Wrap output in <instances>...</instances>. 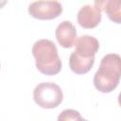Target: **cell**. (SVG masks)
Wrapping results in <instances>:
<instances>
[{"mask_svg":"<svg viewBox=\"0 0 121 121\" xmlns=\"http://www.w3.org/2000/svg\"><path fill=\"white\" fill-rule=\"evenodd\" d=\"M78 121H88V120H86V119H83V118H80Z\"/></svg>","mask_w":121,"mask_h":121,"instance_id":"12","label":"cell"},{"mask_svg":"<svg viewBox=\"0 0 121 121\" xmlns=\"http://www.w3.org/2000/svg\"><path fill=\"white\" fill-rule=\"evenodd\" d=\"M59 44L63 48L72 47L77 40V29L70 21H63L58 25L55 31Z\"/></svg>","mask_w":121,"mask_h":121,"instance_id":"6","label":"cell"},{"mask_svg":"<svg viewBox=\"0 0 121 121\" xmlns=\"http://www.w3.org/2000/svg\"><path fill=\"white\" fill-rule=\"evenodd\" d=\"M99 48L96 38L90 35H82L77 38L75 43V52L82 58L95 57Z\"/></svg>","mask_w":121,"mask_h":121,"instance_id":"7","label":"cell"},{"mask_svg":"<svg viewBox=\"0 0 121 121\" xmlns=\"http://www.w3.org/2000/svg\"><path fill=\"white\" fill-rule=\"evenodd\" d=\"M120 78L121 57L117 54L104 56L94 76L95 87L101 93H111L117 87Z\"/></svg>","mask_w":121,"mask_h":121,"instance_id":"1","label":"cell"},{"mask_svg":"<svg viewBox=\"0 0 121 121\" xmlns=\"http://www.w3.org/2000/svg\"><path fill=\"white\" fill-rule=\"evenodd\" d=\"M32 55L36 60L37 69L44 75H56L61 69V60L56 44L47 39L37 41L32 47Z\"/></svg>","mask_w":121,"mask_h":121,"instance_id":"2","label":"cell"},{"mask_svg":"<svg viewBox=\"0 0 121 121\" xmlns=\"http://www.w3.org/2000/svg\"><path fill=\"white\" fill-rule=\"evenodd\" d=\"M95 62V57L92 58H82L78 56L75 51H73L69 58L70 69L78 75L86 74L91 70Z\"/></svg>","mask_w":121,"mask_h":121,"instance_id":"8","label":"cell"},{"mask_svg":"<svg viewBox=\"0 0 121 121\" xmlns=\"http://www.w3.org/2000/svg\"><path fill=\"white\" fill-rule=\"evenodd\" d=\"M103 9L109 19L116 24H121V0H109L103 2Z\"/></svg>","mask_w":121,"mask_h":121,"instance_id":"9","label":"cell"},{"mask_svg":"<svg viewBox=\"0 0 121 121\" xmlns=\"http://www.w3.org/2000/svg\"><path fill=\"white\" fill-rule=\"evenodd\" d=\"M78 23L84 28H94L101 21V7L99 2L85 5L80 8L77 15Z\"/></svg>","mask_w":121,"mask_h":121,"instance_id":"5","label":"cell"},{"mask_svg":"<svg viewBox=\"0 0 121 121\" xmlns=\"http://www.w3.org/2000/svg\"><path fill=\"white\" fill-rule=\"evenodd\" d=\"M33 98L38 106L44 109H53L61 103L63 95L60 87L56 83L43 82L35 87Z\"/></svg>","mask_w":121,"mask_h":121,"instance_id":"3","label":"cell"},{"mask_svg":"<svg viewBox=\"0 0 121 121\" xmlns=\"http://www.w3.org/2000/svg\"><path fill=\"white\" fill-rule=\"evenodd\" d=\"M80 118L82 117L78 111L73 109H66L59 114L58 121H78Z\"/></svg>","mask_w":121,"mask_h":121,"instance_id":"10","label":"cell"},{"mask_svg":"<svg viewBox=\"0 0 121 121\" xmlns=\"http://www.w3.org/2000/svg\"><path fill=\"white\" fill-rule=\"evenodd\" d=\"M118 103H119V105L121 106V92H120V94H119V95H118Z\"/></svg>","mask_w":121,"mask_h":121,"instance_id":"11","label":"cell"},{"mask_svg":"<svg viewBox=\"0 0 121 121\" xmlns=\"http://www.w3.org/2000/svg\"><path fill=\"white\" fill-rule=\"evenodd\" d=\"M62 12V6L58 1H36L28 6V13L36 19L51 20Z\"/></svg>","mask_w":121,"mask_h":121,"instance_id":"4","label":"cell"}]
</instances>
